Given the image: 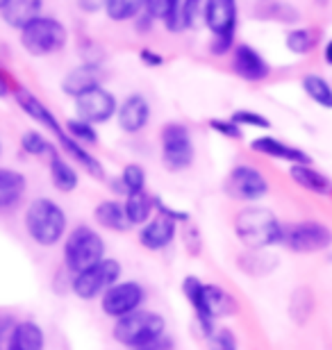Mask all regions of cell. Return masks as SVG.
<instances>
[{
    "label": "cell",
    "instance_id": "obj_1",
    "mask_svg": "<svg viewBox=\"0 0 332 350\" xmlns=\"http://www.w3.org/2000/svg\"><path fill=\"white\" fill-rule=\"evenodd\" d=\"M182 293L192 307L203 337L214 332L221 319H230L239 312L237 298L230 291H225L221 284L205 282L199 275H187L182 280Z\"/></svg>",
    "mask_w": 332,
    "mask_h": 350
},
{
    "label": "cell",
    "instance_id": "obj_17",
    "mask_svg": "<svg viewBox=\"0 0 332 350\" xmlns=\"http://www.w3.org/2000/svg\"><path fill=\"white\" fill-rule=\"evenodd\" d=\"M107 80V71H105L103 62H80L60 82L62 94L71 100H75L77 96L87 94V91L103 87V82Z\"/></svg>",
    "mask_w": 332,
    "mask_h": 350
},
{
    "label": "cell",
    "instance_id": "obj_46",
    "mask_svg": "<svg viewBox=\"0 0 332 350\" xmlns=\"http://www.w3.org/2000/svg\"><path fill=\"white\" fill-rule=\"evenodd\" d=\"M14 323H16V319L12 314H0V350L7 348V337H10Z\"/></svg>",
    "mask_w": 332,
    "mask_h": 350
},
{
    "label": "cell",
    "instance_id": "obj_49",
    "mask_svg": "<svg viewBox=\"0 0 332 350\" xmlns=\"http://www.w3.org/2000/svg\"><path fill=\"white\" fill-rule=\"evenodd\" d=\"M323 59H326L328 66H332V39H328V44L323 46Z\"/></svg>",
    "mask_w": 332,
    "mask_h": 350
},
{
    "label": "cell",
    "instance_id": "obj_6",
    "mask_svg": "<svg viewBox=\"0 0 332 350\" xmlns=\"http://www.w3.org/2000/svg\"><path fill=\"white\" fill-rule=\"evenodd\" d=\"M164 332L166 319L159 312L146 310V307H141V310L132 312L123 319H116L114 325H112V339L125 350H137Z\"/></svg>",
    "mask_w": 332,
    "mask_h": 350
},
{
    "label": "cell",
    "instance_id": "obj_30",
    "mask_svg": "<svg viewBox=\"0 0 332 350\" xmlns=\"http://www.w3.org/2000/svg\"><path fill=\"white\" fill-rule=\"evenodd\" d=\"M301 87L312 103L323 109H332V85L328 78H323L319 73H307L303 75Z\"/></svg>",
    "mask_w": 332,
    "mask_h": 350
},
{
    "label": "cell",
    "instance_id": "obj_51",
    "mask_svg": "<svg viewBox=\"0 0 332 350\" xmlns=\"http://www.w3.org/2000/svg\"><path fill=\"white\" fill-rule=\"evenodd\" d=\"M0 155H3V142H0Z\"/></svg>",
    "mask_w": 332,
    "mask_h": 350
},
{
    "label": "cell",
    "instance_id": "obj_15",
    "mask_svg": "<svg viewBox=\"0 0 332 350\" xmlns=\"http://www.w3.org/2000/svg\"><path fill=\"white\" fill-rule=\"evenodd\" d=\"M12 96H14V100H16L18 109L23 111L30 121H34V125H39L41 130L51 132L55 139L60 135H64V123L60 121L58 114H55V111L48 107L34 91L25 89V87H16L12 91Z\"/></svg>",
    "mask_w": 332,
    "mask_h": 350
},
{
    "label": "cell",
    "instance_id": "obj_43",
    "mask_svg": "<svg viewBox=\"0 0 332 350\" xmlns=\"http://www.w3.org/2000/svg\"><path fill=\"white\" fill-rule=\"evenodd\" d=\"M139 62L144 66H148V68H162L166 64V57L162 55L159 51H155V48H148V46H144L139 51Z\"/></svg>",
    "mask_w": 332,
    "mask_h": 350
},
{
    "label": "cell",
    "instance_id": "obj_31",
    "mask_svg": "<svg viewBox=\"0 0 332 350\" xmlns=\"http://www.w3.org/2000/svg\"><path fill=\"white\" fill-rule=\"evenodd\" d=\"M146 10V0H107L105 3V16L112 23H132L141 12Z\"/></svg>",
    "mask_w": 332,
    "mask_h": 350
},
{
    "label": "cell",
    "instance_id": "obj_33",
    "mask_svg": "<svg viewBox=\"0 0 332 350\" xmlns=\"http://www.w3.org/2000/svg\"><path fill=\"white\" fill-rule=\"evenodd\" d=\"M319 44V32L312 30V27H292L285 37V46L292 55H309Z\"/></svg>",
    "mask_w": 332,
    "mask_h": 350
},
{
    "label": "cell",
    "instance_id": "obj_42",
    "mask_svg": "<svg viewBox=\"0 0 332 350\" xmlns=\"http://www.w3.org/2000/svg\"><path fill=\"white\" fill-rule=\"evenodd\" d=\"M237 46V37H209L207 51L214 55V57H225L235 51Z\"/></svg>",
    "mask_w": 332,
    "mask_h": 350
},
{
    "label": "cell",
    "instance_id": "obj_19",
    "mask_svg": "<svg viewBox=\"0 0 332 350\" xmlns=\"http://www.w3.org/2000/svg\"><path fill=\"white\" fill-rule=\"evenodd\" d=\"M248 146L253 152H257V155L278 159V162H287L289 166L292 164H312V157H309L303 148L282 142V139L271 137V135H259L253 139Z\"/></svg>",
    "mask_w": 332,
    "mask_h": 350
},
{
    "label": "cell",
    "instance_id": "obj_52",
    "mask_svg": "<svg viewBox=\"0 0 332 350\" xmlns=\"http://www.w3.org/2000/svg\"><path fill=\"white\" fill-rule=\"evenodd\" d=\"M259 3H271V0H259Z\"/></svg>",
    "mask_w": 332,
    "mask_h": 350
},
{
    "label": "cell",
    "instance_id": "obj_39",
    "mask_svg": "<svg viewBox=\"0 0 332 350\" xmlns=\"http://www.w3.org/2000/svg\"><path fill=\"white\" fill-rule=\"evenodd\" d=\"M207 125H209L212 132H216V135H221L225 139H232V142L244 139V128H239L230 116L228 118H209Z\"/></svg>",
    "mask_w": 332,
    "mask_h": 350
},
{
    "label": "cell",
    "instance_id": "obj_11",
    "mask_svg": "<svg viewBox=\"0 0 332 350\" xmlns=\"http://www.w3.org/2000/svg\"><path fill=\"white\" fill-rule=\"evenodd\" d=\"M330 243L332 230L319 221H298L292 223V226H285V241H282V246H287L292 253H321V250L330 248Z\"/></svg>",
    "mask_w": 332,
    "mask_h": 350
},
{
    "label": "cell",
    "instance_id": "obj_5",
    "mask_svg": "<svg viewBox=\"0 0 332 350\" xmlns=\"http://www.w3.org/2000/svg\"><path fill=\"white\" fill-rule=\"evenodd\" d=\"M18 44L30 57H48L64 51L68 44V30L58 16L41 14L18 30Z\"/></svg>",
    "mask_w": 332,
    "mask_h": 350
},
{
    "label": "cell",
    "instance_id": "obj_2",
    "mask_svg": "<svg viewBox=\"0 0 332 350\" xmlns=\"http://www.w3.org/2000/svg\"><path fill=\"white\" fill-rule=\"evenodd\" d=\"M23 228L30 241L39 248H55L68 234V214L58 200L37 196L25 207Z\"/></svg>",
    "mask_w": 332,
    "mask_h": 350
},
{
    "label": "cell",
    "instance_id": "obj_13",
    "mask_svg": "<svg viewBox=\"0 0 332 350\" xmlns=\"http://www.w3.org/2000/svg\"><path fill=\"white\" fill-rule=\"evenodd\" d=\"M153 118V105L151 100L141 94V91H132L118 100V111H116V125L123 135H141Z\"/></svg>",
    "mask_w": 332,
    "mask_h": 350
},
{
    "label": "cell",
    "instance_id": "obj_3",
    "mask_svg": "<svg viewBox=\"0 0 332 350\" xmlns=\"http://www.w3.org/2000/svg\"><path fill=\"white\" fill-rule=\"evenodd\" d=\"M235 234L248 250H266L285 241V226L271 209L246 205L235 214Z\"/></svg>",
    "mask_w": 332,
    "mask_h": 350
},
{
    "label": "cell",
    "instance_id": "obj_27",
    "mask_svg": "<svg viewBox=\"0 0 332 350\" xmlns=\"http://www.w3.org/2000/svg\"><path fill=\"white\" fill-rule=\"evenodd\" d=\"M148 173L139 162H128L121 166V171L114 180H112V189L118 196H132V193H141L148 191Z\"/></svg>",
    "mask_w": 332,
    "mask_h": 350
},
{
    "label": "cell",
    "instance_id": "obj_44",
    "mask_svg": "<svg viewBox=\"0 0 332 350\" xmlns=\"http://www.w3.org/2000/svg\"><path fill=\"white\" fill-rule=\"evenodd\" d=\"M155 23H157V21H155L151 14H148L146 10L139 14L137 18L132 21V27H134V32L137 34H141V37H144V34H151L153 32V27H155Z\"/></svg>",
    "mask_w": 332,
    "mask_h": 350
},
{
    "label": "cell",
    "instance_id": "obj_12",
    "mask_svg": "<svg viewBox=\"0 0 332 350\" xmlns=\"http://www.w3.org/2000/svg\"><path fill=\"white\" fill-rule=\"evenodd\" d=\"M75 116L84 118L91 125H105L110 121H116V111H118V98L114 91H110L107 87H96L87 91V94L77 96L73 100Z\"/></svg>",
    "mask_w": 332,
    "mask_h": 350
},
{
    "label": "cell",
    "instance_id": "obj_40",
    "mask_svg": "<svg viewBox=\"0 0 332 350\" xmlns=\"http://www.w3.org/2000/svg\"><path fill=\"white\" fill-rule=\"evenodd\" d=\"M155 209H157V214H162V216H166V219L175 221L178 226H189V221H192V214H189L187 209H180V207L168 205V202L162 200L159 196H155Z\"/></svg>",
    "mask_w": 332,
    "mask_h": 350
},
{
    "label": "cell",
    "instance_id": "obj_10",
    "mask_svg": "<svg viewBox=\"0 0 332 350\" xmlns=\"http://www.w3.org/2000/svg\"><path fill=\"white\" fill-rule=\"evenodd\" d=\"M148 300V291L146 286L139 282V280H118L116 284H112L107 291L103 293L98 305H101V312L107 319L116 321L123 319L128 314L141 310Z\"/></svg>",
    "mask_w": 332,
    "mask_h": 350
},
{
    "label": "cell",
    "instance_id": "obj_23",
    "mask_svg": "<svg viewBox=\"0 0 332 350\" xmlns=\"http://www.w3.org/2000/svg\"><path fill=\"white\" fill-rule=\"evenodd\" d=\"M5 350H46V332L37 321L21 319L14 323Z\"/></svg>",
    "mask_w": 332,
    "mask_h": 350
},
{
    "label": "cell",
    "instance_id": "obj_28",
    "mask_svg": "<svg viewBox=\"0 0 332 350\" xmlns=\"http://www.w3.org/2000/svg\"><path fill=\"white\" fill-rule=\"evenodd\" d=\"M123 207H125V216H128L132 228H141L144 223H148L157 214V209H155V196L148 191L125 196Z\"/></svg>",
    "mask_w": 332,
    "mask_h": 350
},
{
    "label": "cell",
    "instance_id": "obj_36",
    "mask_svg": "<svg viewBox=\"0 0 332 350\" xmlns=\"http://www.w3.org/2000/svg\"><path fill=\"white\" fill-rule=\"evenodd\" d=\"M203 7H205V0H180L178 18H180L182 32L196 30V27L203 23Z\"/></svg>",
    "mask_w": 332,
    "mask_h": 350
},
{
    "label": "cell",
    "instance_id": "obj_38",
    "mask_svg": "<svg viewBox=\"0 0 332 350\" xmlns=\"http://www.w3.org/2000/svg\"><path fill=\"white\" fill-rule=\"evenodd\" d=\"M207 341V350H239L237 334L225 325H218L214 332L205 337Z\"/></svg>",
    "mask_w": 332,
    "mask_h": 350
},
{
    "label": "cell",
    "instance_id": "obj_50",
    "mask_svg": "<svg viewBox=\"0 0 332 350\" xmlns=\"http://www.w3.org/2000/svg\"><path fill=\"white\" fill-rule=\"evenodd\" d=\"M10 3H12V0H0V12H3V10H5V7H7V5H10Z\"/></svg>",
    "mask_w": 332,
    "mask_h": 350
},
{
    "label": "cell",
    "instance_id": "obj_7",
    "mask_svg": "<svg viewBox=\"0 0 332 350\" xmlns=\"http://www.w3.org/2000/svg\"><path fill=\"white\" fill-rule=\"evenodd\" d=\"M159 159L168 173H185L196 162L194 132L187 123L168 121L159 130Z\"/></svg>",
    "mask_w": 332,
    "mask_h": 350
},
{
    "label": "cell",
    "instance_id": "obj_45",
    "mask_svg": "<svg viewBox=\"0 0 332 350\" xmlns=\"http://www.w3.org/2000/svg\"><path fill=\"white\" fill-rule=\"evenodd\" d=\"M137 350H175V341H173L171 334L164 332V334H159L157 339L148 341L146 346H141V348H137Z\"/></svg>",
    "mask_w": 332,
    "mask_h": 350
},
{
    "label": "cell",
    "instance_id": "obj_35",
    "mask_svg": "<svg viewBox=\"0 0 332 350\" xmlns=\"http://www.w3.org/2000/svg\"><path fill=\"white\" fill-rule=\"evenodd\" d=\"M314 312V296L307 286H301L298 291L292 296V303H289V314L298 325H303L305 321L312 317Z\"/></svg>",
    "mask_w": 332,
    "mask_h": 350
},
{
    "label": "cell",
    "instance_id": "obj_41",
    "mask_svg": "<svg viewBox=\"0 0 332 350\" xmlns=\"http://www.w3.org/2000/svg\"><path fill=\"white\" fill-rule=\"evenodd\" d=\"M266 10H268L266 16L273 21H280V23H296V21L301 18V14L289 3H273L271 0V3L266 5Z\"/></svg>",
    "mask_w": 332,
    "mask_h": 350
},
{
    "label": "cell",
    "instance_id": "obj_20",
    "mask_svg": "<svg viewBox=\"0 0 332 350\" xmlns=\"http://www.w3.org/2000/svg\"><path fill=\"white\" fill-rule=\"evenodd\" d=\"M55 144H58V148L64 152V155L77 166V169L89 173V178L105 180V166H103L101 159H98L94 152L87 148V146H82L80 142H75L73 137H68L66 130H64V135H60L58 139H55Z\"/></svg>",
    "mask_w": 332,
    "mask_h": 350
},
{
    "label": "cell",
    "instance_id": "obj_18",
    "mask_svg": "<svg viewBox=\"0 0 332 350\" xmlns=\"http://www.w3.org/2000/svg\"><path fill=\"white\" fill-rule=\"evenodd\" d=\"M178 223L166 219L162 214H155L151 221L137 228V241L141 248L151 250V253H162L168 250L178 239Z\"/></svg>",
    "mask_w": 332,
    "mask_h": 350
},
{
    "label": "cell",
    "instance_id": "obj_9",
    "mask_svg": "<svg viewBox=\"0 0 332 350\" xmlns=\"http://www.w3.org/2000/svg\"><path fill=\"white\" fill-rule=\"evenodd\" d=\"M223 191L228 193V198L237 202H246V205H255V202L264 200L271 185H268L266 175L257 169L255 164H235L230 173L225 175Z\"/></svg>",
    "mask_w": 332,
    "mask_h": 350
},
{
    "label": "cell",
    "instance_id": "obj_47",
    "mask_svg": "<svg viewBox=\"0 0 332 350\" xmlns=\"http://www.w3.org/2000/svg\"><path fill=\"white\" fill-rule=\"evenodd\" d=\"M105 3L107 0H75L77 10L82 14H98V12H105Z\"/></svg>",
    "mask_w": 332,
    "mask_h": 350
},
{
    "label": "cell",
    "instance_id": "obj_22",
    "mask_svg": "<svg viewBox=\"0 0 332 350\" xmlns=\"http://www.w3.org/2000/svg\"><path fill=\"white\" fill-rule=\"evenodd\" d=\"M27 193V178L12 166H0V212H12Z\"/></svg>",
    "mask_w": 332,
    "mask_h": 350
},
{
    "label": "cell",
    "instance_id": "obj_26",
    "mask_svg": "<svg viewBox=\"0 0 332 350\" xmlns=\"http://www.w3.org/2000/svg\"><path fill=\"white\" fill-rule=\"evenodd\" d=\"M44 14V0H12L10 5L0 12V18L12 30H23V27Z\"/></svg>",
    "mask_w": 332,
    "mask_h": 350
},
{
    "label": "cell",
    "instance_id": "obj_32",
    "mask_svg": "<svg viewBox=\"0 0 332 350\" xmlns=\"http://www.w3.org/2000/svg\"><path fill=\"white\" fill-rule=\"evenodd\" d=\"M21 150L25 152L27 157H51L55 150H58V146L53 144L51 137H46L41 130H25L23 135H21Z\"/></svg>",
    "mask_w": 332,
    "mask_h": 350
},
{
    "label": "cell",
    "instance_id": "obj_21",
    "mask_svg": "<svg viewBox=\"0 0 332 350\" xmlns=\"http://www.w3.org/2000/svg\"><path fill=\"white\" fill-rule=\"evenodd\" d=\"M48 178L60 193H73L80 187V171L60 148L48 157Z\"/></svg>",
    "mask_w": 332,
    "mask_h": 350
},
{
    "label": "cell",
    "instance_id": "obj_24",
    "mask_svg": "<svg viewBox=\"0 0 332 350\" xmlns=\"http://www.w3.org/2000/svg\"><path fill=\"white\" fill-rule=\"evenodd\" d=\"M94 223L98 228L107 230V232H116V234L130 232L132 230L128 216H125L123 200H118V198H105L98 202L94 207Z\"/></svg>",
    "mask_w": 332,
    "mask_h": 350
},
{
    "label": "cell",
    "instance_id": "obj_8",
    "mask_svg": "<svg viewBox=\"0 0 332 350\" xmlns=\"http://www.w3.org/2000/svg\"><path fill=\"white\" fill-rule=\"evenodd\" d=\"M123 275V266L114 257H105L91 269L71 275V293L77 300L91 303V300H101V296L110 289L112 284H116Z\"/></svg>",
    "mask_w": 332,
    "mask_h": 350
},
{
    "label": "cell",
    "instance_id": "obj_34",
    "mask_svg": "<svg viewBox=\"0 0 332 350\" xmlns=\"http://www.w3.org/2000/svg\"><path fill=\"white\" fill-rule=\"evenodd\" d=\"M64 130L68 137H73L75 142H80L87 148H94L101 142V135H98L96 125H91L89 121H84L80 116H71L68 121L64 123Z\"/></svg>",
    "mask_w": 332,
    "mask_h": 350
},
{
    "label": "cell",
    "instance_id": "obj_14",
    "mask_svg": "<svg viewBox=\"0 0 332 350\" xmlns=\"http://www.w3.org/2000/svg\"><path fill=\"white\" fill-rule=\"evenodd\" d=\"M230 68L239 80L251 82V85L264 82L271 75V64L266 62V57L246 41H239L235 51L230 53Z\"/></svg>",
    "mask_w": 332,
    "mask_h": 350
},
{
    "label": "cell",
    "instance_id": "obj_4",
    "mask_svg": "<svg viewBox=\"0 0 332 350\" xmlns=\"http://www.w3.org/2000/svg\"><path fill=\"white\" fill-rule=\"evenodd\" d=\"M105 257H107V243L89 223H77L62 241V264L68 275H77V273L91 269Z\"/></svg>",
    "mask_w": 332,
    "mask_h": 350
},
{
    "label": "cell",
    "instance_id": "obj_25",
    "mask_svg": "<svg viewBox=\"0 0 332 350\" xmlns=\"http://www.w3.org/2000/svg\"><path fill=\"white\" fill-rule=\"evenodd\" d=\"M289 178L301 189L316 196H332V180L326 173L314 169L312 164H292L289 166Z\"/></svg>",
    "mask_w": 332,
    "mask_h": 350
},
{
    "label": "cell",
    "instance_id": "obj_29",
    "mask_svg": "<svg viewBox=\"0 0 332 350\" xmlns=\"http://www.w3.org/2000/svg\"><path fill=\"white\" fill-rule=\"evenodd\" d=\"M178 10H180V0H146V12L151 14L155 21H159V23L164 25V30L171 34L182 32Z\"/></svg>",
    "mask_w": 332,
    "mask_h": 350
},
{
    "label": "cell",
    "instance_id": "obj_37",
    "mask_svg": "<svg viewBox=\"0 0 332 350\" xmlns=\"http://www.w3.org/2000/svg\"><path fill=\"white\" fill-rule=\"evenodd\" d=\"M230 118L235 121L239 128H253V130H271V121L257 109H248V107H239L230 114Z\"/></svg>",
    "mask_w": 332,
    "mask_h": 350
},
{
    "label": "cell",
    "instance_id": "obj_48",
    "mask_svg": "<svg viewBox=\"0 0 332 350\" xmlns=\"http://www.w3.org/2000/svg\"><path fill=\"white\" fill-rule=\"evenodd\" d=\"M12 94V89H10V82L5 80V75L0 73V98H7Z\"/></svg>",
    "mask_w": 332,
    "mask_h": 350
},
{
    "label": "cell",
    "instance_id": "obj_16",
    "mask_svg": "<svg viewBox=\"0 0 332 350\" xmlns=\"http://www.w3.org/2000/svg\"><path fill=\"white\" fill-rule=\"evenodd\" d=\"M203 25L212 37H237L239 0H205Z\"/></svg>",
    "mask_w": 332,
    "mask_h": 350
}]
</instances>
